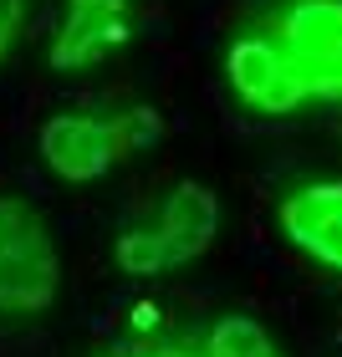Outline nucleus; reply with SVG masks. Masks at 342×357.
Instances as JSON below:
<instances>
[{
  "label": "nucleus",
  "mask_w": 342,
  "mask_h": 357,
  "mask_svg": "<svg viewBox=\"0 0 342 357\" xmlns=\"http://www.w3.org/2000/svg\"><path fill=\"white\" fill-rule=\"evenodd\" d=\"M154 138H158V112L149 107H128V112L67 107L36 128V153L61 184H97Z\"/></svg>",
  "instance_id": "f03ea898"
},
{
  "label": "nucleus",
  "mask_w": 342,
  "mask_h": 357,
  "mask_svg": "<svg viewBox=\"0 0 342 357\" xmlns=\"http://www.w3.org/2000/svg\"><path fill=\"white\" fill-rule=\"evenodd\" d=\"M260 31L281 46L306 102L342 97V0H286Z\"/></svg>",
  "instance_id": "20e7f679"
},
{
  "label": "nucleus",
  "mask_w": 342,
  "mask_h": 357,
  "mask_svg": "<svg viewBox=\"0 0 342 357\" xmlns=\"http://www.w3.org/2000/svg\"><path fill=\"white\" fill-rule=\"evenodd\" d=\"M21 26H26V0H0V67H6L10 46H15V36H21Z\"/></svg>",
  "instance_id": "1a4fd4ad"
},
{
  "label": "nucleus",
  "mask_w": 342,
  "mask_h": 357,
  "mask_svg": "<svg viewBox=\"0 0 342 357\" xmlns=\"http://www.w3.org/2000/svg\"><path fill=\"white\" fill-rule=\"evenodd\" d=\"M61 296V245L46 215L0 194V317H41Z\"/></svg>",
  "instance_id": "7ed1b4c3"
},
{
  "label": "nucleus",
  "mask_w": 342,
  "mask_h": 357,
  "mask_svg": "<svg viewBox=\"0 0 342 357\" xmlns=\"http://www.w3.org/2000/svg\"><path fill=\"white\" fill-rule=\"evenodd\" d=\"M200 357H286L276 332L266 327L260 317L251 312H225L209 321L205 342H200Z\"/></svg>",
  "instance_id": "6e6552de"
},
{
  "label": "nucleus",
  "mask_w": 342,
  "mask_h": 357,
  "mask_svg": "<svg viewBox=\"0 0 342 357\" xmlns=\"http://www.w3.org/2000/svg\"><path fill=\"white\" fill-rule=\"evenodd\" d=\"M215 235H220V194L205 178H174L149 215L118 230L112 261L133 281H158V275L184 271L200 255H209Z\"/></svg>",
  "instance_id": "f257e3e1"
},
{
  "label": "nucleus",
  "mask_w": 342,
  "mask_h": 357,
  "mask_svg": "<svg viewBox=\"0 0 342 357\" xmlns=\"http://www.w3.org/2000/svg\"><path fill=\"white\" fill-rule=\"evenodd\" d=\"M133 357H169V352H133Z\"/></svg>",
  "instance_id": "9d476101"
},
{
  "label": "nucleus",
  "mask_w": 342,
  "mask_h": 357,
  "mask_svg": "<svg viewBox=\"0 0 342 357\" xmlns=\"http://www.w3.org/2000/svg\"><path fill=\"white\" fill-rule=\"evenodd\" d=\"M225 82H230L235 102L260 112V118H291V112L306 107L297 72L266 31H246L225 46Z\"/></svg>",
  "instance_id": "39448f33"
},
{
  "label": "nucleus",
  "mask_w": 342,
  "mask_h": 357,
  "mask_svg": "<svg viewBox=\"0 0 342 357\" xmlns=\"http://www.w3.org/2000/svg\"><path fill=\"white\" fill-rule=\"evenodd\" d=\"M276 220H281V235L291 240V250H302L306 261L342 275V178L297 184L281 199Z\"/></svg>",
  "instance_id": "0eeeda50"
},
{
  "label": "nucleus",
  "mask_w": 342,
  "mask_h": 357,
  "mask_svg": "<svg viewBox=\"0 0 342 357\" xmlns=\"http://www.w3.org/2000/svg\"><path fill=\"white\" fill-rule=\"evenodd\" d=\"M128 15H133V0H67L46 61L57 72H87L107 61L128 41Z\"/></svg>",
  "instance_id": "423d86ee"
}]
</instances>
